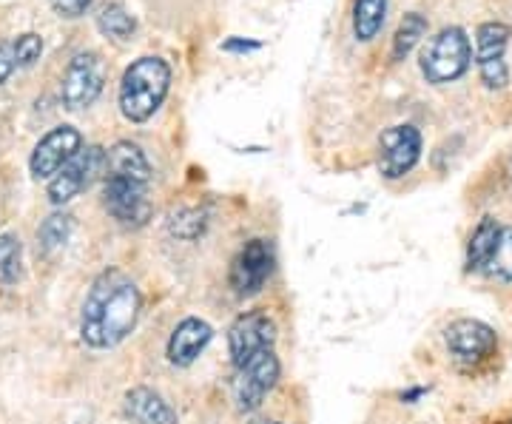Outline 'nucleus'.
I'll return each mask as SVG.
<instances>
[{"label": "nucleus", "mask_w": 512, "mask_h": 424, "mask_svg": "<svg viewBox=\"0 0 512 424\" xmlns=\"http://www.w3.org/2000/svg\"><path fill=\"white\" fill-rule=\"evenodd\" d=\"M140 288L123 271H103L83 302L80 336L94 351L114 348L134 331L140 316Z\"/></svg>", "instance_id": "nucleus-1"}, {"label": "nucleus", "mask_w": 512, "mask_h": 424, "mask_svg": "<svg viewBox=\"0 0 512 424\" xmlns=\"http://www.w3.org/2000/svg\"><path fill=\"white\" fill-rule=\"evenodd\" d=\"M171 86V69L163 57H140L123 74L120 83V111L131 123H146L163 106Z\"/></svg>", "instance_id": "nucleus-2"}, {"label": "nucleus", "mask_w": 512, "mask_h": 424, "mask_svg": "<svg viewBox=\"0 0 512 424\" xmlns=\"http://www.w3.org/2000/svg\"><path fill=\"white\" fill-rule=\"evenodd\" d=\"M470 63H473V46H470L467 32L458 26L441 29L421 52V74L427 77V83H436V86L458 80L470 69Z\"/></svg>", "instance_id": "nucleus-3"}, {"label": "nucleus", "mask_w": 512, "mask_h": 424, "mask_svg": "<svg viewBox=\"0 0 512 424\" xmlns=\"http://www.w3.org/2000/svg\"><path fill=\"white\" fill-rule=\"evenodd\" d=\"M100 174H106V151L100 146L80 148L49 180V200L55 205L72 203L74 197L83 194Z\"/></svg>", "instance_id": "nucleus-4"}, {"label": "nucleus", "mask_w": 512, "mask_h": 424, "mask_svg": "<svg viewBox=\"0 0 512 424\" xmlns=\"http://www.w3.org/2000/svg\"><path fill=\"white\" fill-rule=\"evenodd\" d=\"M276 379H279V359H276L274 348L271 351L256 353L251 362H245L237 368V379H234V402L242 413H254L256 407L265 402V396L274 390Z\"/></svg>", "instance_id": "nucleus-5"}, {"label": "nucleus", "mask_w": 512, "mask_h": 424, "mask_svg": "<svg viewBox=\"0 0 512 424\" xmlns=\"http://www.w3.org/2000/svg\"><path fill=\"white\" fill-rule=\"evenodd\" d=\"M507 43H510V26L490 20L481 23L476 32V63L481 83L487 89H504L510 83V69H507Z\"/></svg>", "instance_id": "nucleus-6"}, {"label": "nucleus", "mask_w": 512, "mask_h": 424, "mask_svg": "<svg viewBox=\"0 0 512 424\" xmlns=\"http://www.w3.org/2000/svg\"><path fill=\"white\" fill-rule=\"evenodd\" d=\"M106 83V66L94 52H80L72 57L63 74V103L66 109L80 111L92 106Z\"/></svg>", "instance_id": "nucleus-7"}, {"label": "nucleus", "mask_w": 512, "mask_h": 424, "mask_svg": "<svg viewBox=\"0 0 512 424\" xmlns=\"http://www.w3.org/2000/svg\"><path fill=\"white\" fill-rule=\"evenodd\" d=\"M276 342V325L268 314H242L228 328V351H231V362L234 368H242L245 362H251L256 353L271 351Z\"/></svg>", "instance_id": "nucleus-8"}, {"label": "nucleus", "mask_w": 512, "mask_h": 424, "mask_svg": "<svg viewBox=\"0 0 512 424\" xmlns=\"http://www.w3.org/2000/svg\"><path fill=\"white\" fill-rule=\"evenodd\" d=\"M421 134L416 126H390L379 140V171L387 180H399L419 163Z\"/></svg>", "instance_id": "nucleus-9"}, {"label": "nucleus", "mask_w": 512, "mask_h": 424, "mask_svg": "<svg viewBox=\"0 0 512 424\" xmlns=\"http://www.w3.org/2000/svg\"><path fill=\"white\" fill-rule=\"evenodd\" d=\"M444 342H447V351L453 353L458 362H464V365L484 362L498 348V336L481 319H456L444 331Z\"/></svg>", "instance_id": "nucleus-10"}, {"label": "nucleus", "mask_w": 512, "mask_h": 424, "mask_svg": "<svg viewBox=\"0 0 512 424\" xmlns=\"http://www.w3.org/2000/svg\"><path fill=\"white\" fill-rule=\"evenodd\" d=\"M80 148H83V134L80 131L74 126H57L37 143L35 151H32V160H29V168H32L37 180H52Z\"/></svg>", "instance_id": "nucleus-11"}, {"label": "nucleus", "mask_w": 512, "mask_h": 424, "mask_svg": "<svg viewBox=\"0 0 512 424\" xmlns=\"http://www.w3.org/2000/svg\"><path fill=\"white\" fill-rule=\"evenodd\" d=\"M274 268V251L265 240H251L231 265V288L237 296H254L265 288Z\"/></svg>", "instance_id": "nucleus-12"}, {"label": "nucleus", "mask_w": 512, "mask_h": 424, "mask_svg": "<svg viewBox=\"0 0 512 424\" xmlns=\"http://www.w3.org/2000/svg\"><path fill=\"white\" fill-rule=\"evenodd\" d=\"M146 188V183L106 177L103 203H106L109 214L117 222H123V225H143L151 217V203H148Z\"/></svg>", "instance_id": "nucleus-13"}, {"label": "nucleus", "mask_w": 512, "mask_h": 424, "mask_svg": "<svg viewBox=\"0 0 512 424\" xmlns=\"http://www.w3.org/2000/svg\"><path fill=\"white\" fill-rule=\"evenodd\" d=\"M211 339H214V328H211L205 319L188 316V319H183V322L174 328L171 339H168V362L177 365V368L194 365L197 356L208 348Z\"/></svg>", "instance_id": "nucleus-14"}, {"label": "nucleus", "mask_w": 512, "mask_h": 424, "mask_svg": "<svg viewBox=\"0 0 512 424\" xmlns=\"http://www.w3.org/2000/svg\"><path fill=\"white\" fill-rule=\"evenodd\" d=\"M106 177H120V180H134V183H146L151 180V166H148L146 154L140 146L120 140L106 151Z\"/></svg>", "instance_id": "nucleus-15"}, {"label": "nucleus", "mask_w": 512, "mask_h": 424, "mask_svg": "<svg viewBox=\"0 0 512 424\" xmlns=\"http://www.w3.org/2000/svg\"><path fill=\"white\" fill-rule=\"evenodd\" d=\"M126 413L137 424H177L174 407L160 393L148 388H134L126 393Z\"/></svg>", "instance_id": "nucleus-16"}, {"label": "nucleus", "mask_w": 512, "mask_h": 424, "mask_svg": "<svg viewBox=\"0 0 512 424\" xmlns=\"http://www.w3.org/2000/svg\"><path fill=\"white\" fill-rule=\"evenodd\" d=\"M498 240H501V225L493 217H484L467 245V271H487L495 248H498Z\"/></svg>", "instance_id": "nucleus-17"}, {"label": "nucleus", "mask_w": 512, "mask_h": 424, "mask_svg": "<svg viewBox=\"0 0 512 424\" xmlns=\"http://www.w3.org/2000/svg\"><path fill=\"white\" fill-rule=\"evenodd\" d=\"M387 12V0H356L353 6V32L359 40H373L379 35Z\"/></svg>", "instance_id": "nucleus-18"}, {"label": "nucleus", "mask_w": 512, "mask_h": 424, "mask_svg": "<svg viewBox=\"0 0 512 424\" xmlns=\"http://www.w3.org/2000/svg\"><path fill=\"white\" fill-rule=\"evenodd\" d=\"M97 29L106 37H111V40H128V37L134 35L137 23L128 15L123 3H106L100 9V15H97Z\"/></svg>", "instance_id": "nucleus-19"}, {"label": "nucleus", "mask_w": 512, "mask_h": 424, "mask_svg": "<svg viewBox=\"0 0 512 424\" xmlns=\"http://www.w3.org/2000/svg\"><path fill=\"white\" fill-rule=\"evenodd\" d=\"M424 32H427V20L421 18L419 12L404 15L399 29H396V37H393V60H404L410 55L416 49V43L424 37Z\"/></svg>", "instance_id": "nucleus-20"}, {"label": "nucleus", "mask_w": 512, "mask_h": 424, "mask_svg": "<svg viewBox=\"0 0 512 424\" xmlns=\"http://www.w3.org/2000/svg\"><path fill=\"white\" fill-rule=\"evenodd\" d=\"M23 248L15 234H0V285H15L20 279Z\"/></svg>", "instance_id": "nucleus-21"}, {"label": "nucleus", "mask_w": 512, "mask_h": 424, "mask_svg": "<svg viewBox=\"0 0 512 424\" xmlns=\"http://www.w3.org/2000/svg\"><path fill=\"white\" fill-rule=\"evenodd\" d=\"M487 274L501 282H512V225L501 228V240L495 248L493 259L487 265Z\"/></svg>", "instance_id": "nucleus-22"}, {"label": "nucleus", "mask_w": 512, "mask_h": 424, "mask_svg": "<svg viewBox=\"0 0 512 424\" xmlns=\"http://www.w3.org/2000/svg\"><path fill=\"white\" fill-rule=\"evenodd\" d=\"M69 231H72V222H69V217H63V214H52L49 220L40 225V231H37V237H40V248H43V251H55V248H60L63 242L69 240Z\"/></svg>", "instance_id": "nucleus-23"}, {"label": "nucleus", "mask_w": 512, "mask_h": 424, "mask_svg": "<svg viewBox=\"0 0 512 424\" xmlns=\"http://www.w3.org/2000/svg\"><path fill=\"white\" fill-rule=\"evenodd\" d=\"M43 52V37L35 32H26L15 40V55H18V66H32L35 60H40Z\"/></svg>", "instance_id": "nucleus-24"}, {"label": "nucleus", "mask_w": 512, "mask_h": 424, "mask_svg": "<svg viewBox=\"0 0 512 424\" xmlns=\"http://www.w3.org/2000/svg\"><path fill=\"white\" fill-rule=\"evenodd\" d=\"M18 69V55H15V43H0V83H6L12 72Z\"/></svg>", "instance_id": "nucleus-25"}, {"label": "nucleus", "mask_w": 512, "mask_h": 424, "mask_svg": "<svg viewBox=\"0 0 512 424\" xmlns=\"http://www.w3.org/2000/svg\"><path fill=\"white\" fill-rule=\"evenodd\" d=\"M49 3L55 6V12H60L63 18H80L92 6V0H49Z\"/></svg>", "instance_id": "nucleus-26"}, {"label": "nucleus", "mask_w": 512, "mask_h": 424, "mask_svg": "<svg viewBox=\"0 0 512 424\" xmlns=\"http://www.w3.org/2000/svg\"><path fill=\"white\" fill-rule=\"evenodd\" d=\"M222 49H228V52H251V49H259V43H248V40H245V43H242V40H228Z\"/></svg>", "instance_id": "nucleus-27"}, {"label": "nucleus", "mask_w": 512, "mask_h": 424, "mask_svg": "<svg viewBox=\"0 0 512 424\" xmlns=\"http://www.w3.org/2000/svg\"><path fill=\"white\" fill-rule=\"evenodd\" d=\"M268 424H282V422H268Z\"/></svg>", "instance_id": "nucleus-28"}]
</instances>
